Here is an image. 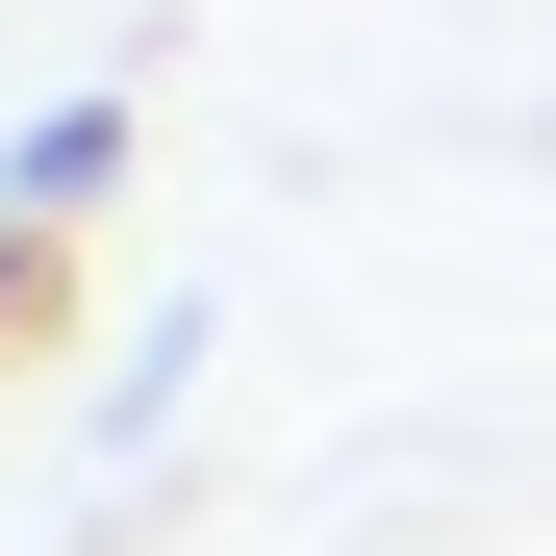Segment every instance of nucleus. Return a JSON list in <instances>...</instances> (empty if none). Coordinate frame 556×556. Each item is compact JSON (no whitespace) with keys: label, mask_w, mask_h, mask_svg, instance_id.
<instances>
[{"label":"nucleus","mask_w":556,"mask_h":556,"mask_svg":"<svg viewBox=\"0 0 556 556\" xmlns=\"http://www.w3.org/2000/svg\"><path fill=\"white\" fill-rule=\"evenodd\" d=\"M76 329V228H26V203H0V354H51Z\"/></svg>","instance_id":"nucleus-2"},{"label":"nucleus","mask_w":556,"mask_h":556,"mask_svg":"<svg viewBox=\"0 0 556 556\" xmlns=\"http://www.w3.org/2000/svg\"><path fill=\"white\" fill-rule=\"evenodd\" d=\"M0 203H26V228H102L127 203V102H51L26 152H0Z\"/></svg>","instance_id":"nucleus-1"}]
</instances>
